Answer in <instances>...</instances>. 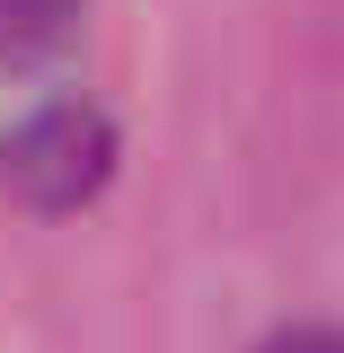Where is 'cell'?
<instances>
[{
	"label": "cell",
	"instance_id": "cell-1",
	"mask_svg": "<svg viewBox=\"0 0 344 353\" xmlns=\"http://www.w3.org/2000/svg\"><path fill=\"white\" fill-rule=\"evenodd\" d=\"M115 168V124L88 106V97H44L18 124L0 132V185L36 212H71L88 203Z\"/></svg>",
	"mask_w": 344,
	"mask_h": 353
},
{
	"label": "cell",
	"instance_id": "cell-2",
	"mask_svg": "<svg viewBox=\"0 0 344 353\" xmlns=\"http://www.w3.org/2000/svg\"><path fill=\"white\" fill-rule=\"evenodd\" d=\"M88 0H0V53L9 62H44L80 36Z\"/></svg>",
	"mask_w": 344,
	"mask_h": 353
},
{
	"label": "cell",
	"instance_id": "cell-3",
	"mask_svg": "<svg viewBox=\"0 0 344 353\" xmlns=\"http://www.w3.org/2000/svg\"><path fill=\"white\" fill-rule=\"evenodd\" d=\"M256 353H344V327H283V336H265Z\"/></svg>",
	"mask_w": 344,
	"mask_h": 353
}]
</instances>
